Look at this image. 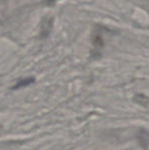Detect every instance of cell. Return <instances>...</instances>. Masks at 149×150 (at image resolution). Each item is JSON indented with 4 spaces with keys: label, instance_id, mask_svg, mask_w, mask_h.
<instances>
[{
    "label": "cell",
    "instance_id": "6da1fadb",
    "mask_svg": "<svg viewBox=\"0 0 149 150\" xmlns=\"http://www.w3.org/2000/svg\"><path fill=\"white\" fill-rule=\"evenodd\" d=\"M34 78H26V79H23V80H20L16 85L13 86L12 89H20V88H23V87H26V86L30 85L34 82Z\"/></svg>",
    "mask_w": 149,
    "mask_h": 150
}]
</instances>
